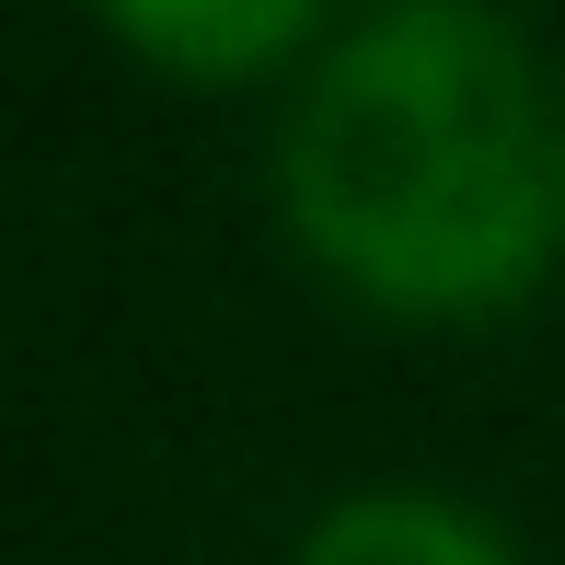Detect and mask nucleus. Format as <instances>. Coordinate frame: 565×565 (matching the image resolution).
<instances>
[{
    "instance_id": "2",
    "label": "nucleus",
    "mask_w": 565,
    "mask_h": 565,
    "mask_svg": "<svg viewBox=\"0 0 565 565\" xmlns=\"http://www.w3.org/2000/svg\"><path fill=\"white\" fill-rule=\"evenodd\" d=\"M335 0H105V23L173 82H254L277 70Z\"/></svg>"
},
{
    "instance_id": "1",
    "label": "nucleus",
    "mask_w": 565,
    "mask_h": 565,
    "mask_svg": "<svg viewBox=\"0 0 565 565\" xmlns=\"http://www.w3.org/2000/svg\"><path fill=\"white\" fill-rule=\"evenodd\" d=\"M277 209L370 312H508L565 254V82L497 0H381L277 127Z\"/></svg>"
},
{
    "instance_id": "3",
    "label": "nucleus",
    "mask_w": 565,
    "mask_h": 565,
    "mask_svg": "<svg viewBox=\"0 0 565 565\" xmlns=\"http://www.w3.org/2000/svg\"><path fill=\"white\" fill-rule=\"evenodd\" d=\"M289 565H520L508 531L461 497H427V484H370V497H335L312 531H300Z\"/></svg>"
}]
</instances>
